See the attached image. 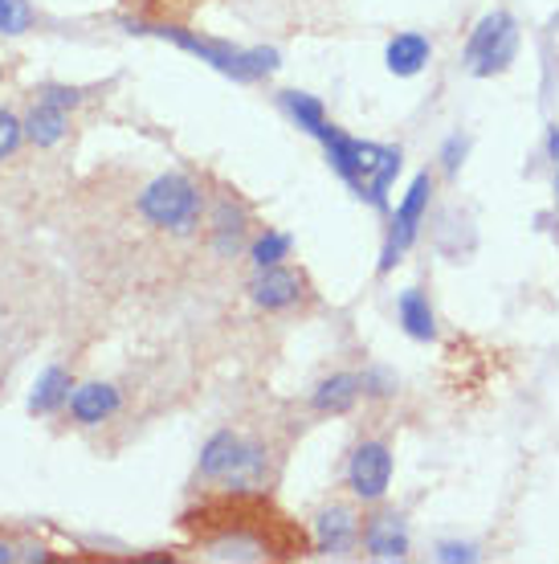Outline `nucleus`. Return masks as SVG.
<instances>
[{
  "instance_id": "nucleus-18",
  "label": "nucleus",
  "mask_w": 559,
  "mask_h": 564,
  "mask_svg": "<svg viewBox=\"0 0 559 564\" xmlns=\"http://www.w3.org/2000/svg\"><path fill=\"white\" fill-rule=\"evenodd\" d=\"M286 254H290V237H286V234L265 230V234L253 242V262H258V270H262V267H278Z\"/></svg>"
},
{
  "instance_id": "nucleus-15",
  "label": "nucleus",
  "mask_w": 559,
  "mask_h": 564,
  "mask_svg": "<svg viewBox=\"0 0 559 564\" xmlns=\"http://www.w3.org/2000/svg\"><path fill=\"white\" fill-rule=\"evenodd\" d=\"M359 392H364V380H359L356 373H335L314 389L311 406L319 409V413H347V409L359 401Z\"/></svg>"
},
{
  "instance_id": "nucleus-12",
  "label": "nucleus",
  "mask_w": 559,
  "mask_h": 564,
  "mask_svg": "<svg viewBox=\"0 0 559 564\" xmlns=\"http://www.w3.org/2000/svg\"><path fill=\"white\" fill-rule=\"evenodd\" d=\"M359 540V524L347 507H326L323 516L314 519V549L326 556H343Z\"/></svg>"
},
{
  "instance_id": "nucleus-9",
  "label": "nucleus",
  "mask_w": 559,
  "mask_h": 564,
  "mask_svg": "<svg viewBox=\"0 0 559 564\" xmlns=\"http://www.w3.org/2000/svg\"><path fill=\"white\" fill-rule=\"evenodd\" d=\"M249 291H253V303L265 307V312H290L307 295V279L278 262V267H262V274L253 279Z\"/></svg>"
},
{
  "instance_id": "nucleus-10",
  "label": "nucleus",
  "mask_w": 559,
  "mask_h": 564,
  "mask_svg": "<svg viewBox=\"0 0 559 564\" xmlns=\"http://www.w3.org/2000/svg\"><path fill=\"white\" fill-rule=\"evenodd\" d=\"M359 540H364V549H368L372 561H404V556H408V532H404V519L392 516V512L368 519V524H364V532H359Z\"/></svg>"
},
{
  "instance_id": "nucleus-23",
  "label": "nucleus",
  "mask_w": 559,
  "mask_h": 564,
  "mask_svg": "<svg viewBox=\"0 0 559 564\" xmlns=\"http://www.w3.org/2000/svg\"><path fill=\"white\" fill-rule=\"evenodd\" d=\"M359 380H364V392H372V397H389L396 389V380L389 373H364Z\"/></svg>"
},
{
  "instance_id": "nucleus-14",
  "label": "nucleus",
  "mask_w": 559,
  "mask_h": 564,
  "mask_svg": "<svg viewBox=\"0 0 559 564\" xmlns=\"http://www.w3.org/2000/svg\"><path fill=\"white\" fill-rule=\"evenodd\" d=\"M396 315H401V328L408 331L413 340H420V344L437 340L433 307H429V295H425L420 286H408V291H401V298H396Z\"/></svg>"
},
{
  "instance_id": "nucleus-27",
  "label": "nucleus",
  "mask_w": 559,
  "mask_h": 564,
  "mask_svg": "<svg viewBox=\"0 0 559 564\" xmlns=\"http://www.w3.org/2000/svg\"><path fill=\"white\" fill-rule=\"evenodd\" d=\"M556 197H559V164H556Z\"/></svg>"
},
{
  "instance_id": "nucleus-6",
  "label": "nucleus",
  "mask_w": 559,
  "mask_h": 564,
  "mask_svg": "<svg viewBox=\"0 0 559 564\" xmlns=\"http://www.w3.org/2000/svg\"><path fill=\"white\" fill-rule=\"evenodd\" d=\"M429 197H433V176L420 173L408 192H404V201L396 204V213H392V230H389V242H384V258H380V274H389L396 262H401V254L417 242L420 225H425V213H429Z\"/></svg>"
},
{
  "instance_id": "nucleus-4",
  "label": "nucleus",
  "mask_w": 559,
  "mask_h": 564,
  "mask_svg": "<svg viewBox=\"0 0 559 564\" xmlns=\"http://www.w3.org/2000/svg\"><path fill=\"white\" fill-rule=\"evenodd\" d=\"M265 474V450L237 430H221L201 450V479L221 486H253Z\"/></svg>"
},
{
  "instance_id": "nucleus-21",
  "label": "nucleus",
  "mask_w": 559,
  "mask_h": 564,
  "mask_svg": "<svg viewBox=\"0 0 559 564\" xmlns=\"http://www.w3.org/2000/svg\"><path fill=\"white\" fill-rule=\"evenodd\" d=\"M466 148H469V143L462 140V136H450V140H445V148H441V173H445V176H457V173H462Z\"/></svg>"
},
{
  "instance_id": "nucleus-25",
  "label": "nucleus",
  "mask_w": 559,
  "mask_h": 564,
  "mask_svg": "<svg viewBox=\"0 0 559 564\" xmlns=\"http://www.w3.org/2000/svg\"><path fill=\"white\" fill-rule=\"evenodd\" d=\"M547 156H551L559 164V124L547 127Z\"/></svg>"
},
{
  "instance_id": "nucleus-13",
  "label": "nucleus",
  "mask_w": 559,
  "mask_h": 564,
  "mask_svg": "<svg viewBox=\"0 0 559 564\" xmlns=\"http://www.w3.org/2000/svg\"><path fill=\"white\" fill-rule=\"evenodd\" d=\"M433 58V46H429V37L425 33H396L389 42V54H384V62L396 79H413L420 74L425 66Z\"/></svg>"
},
{
  "instance_id": "nucleus-19",
  "label": "nucleus",
  "mask_w": 559,
  "mask_h": 564,
  "mask_svg": "<svg viewBox=\"0 0 559 564\" xmlns=\"http://www.w3.org/2000/svg\"><path fill=\"white\" fill-rule=\"evenodd\" d=\"M70 397V376L62 373V368H53V373H46V380H41V392L33 397V409L37 413H49V409L58 406V401H66Z\"/></svg>"
},
{
  "instance_id": "nucleus-16",
  "label": "nucleus",
  "mask_w": 559,
  "mask_h": 564,
  "mask_svg": "<svg viewBox=\"0 0 559 564\" xmlns=\"http://www.w3.org/2000/svg\"><path fill=\"white\" fill-rule=\"evenodd\" d=\"M115 406H119V392L110 389V385H82V389L70 397V413H74L79 425L107 422L110 413H115Z\"/></svg>"
},
{
  "instance_id": "nucleus-22",
  "label": "nucleus",
  "mask_w": 559,
  "mask_h": 564,
  "mask_svg": "<svg viewBox=\"0 0 559 564\" xmlns=\"http://www.w3.org/2000/svg\"><path fill=\"white\" fill-rule=\"evenodd\" d=\"M16 140H21V124H16L9 110H0V160L13 152Z\"/></svg>"
},
{
  "instance_id": "nucleus-11",
  "label": "nucleus",
  "mask_w": 559,
  "mask_h": 564,
  "mask_svg": "<svg viewBox=\"0 0 559 564\" xmlns=\"http://www.w3.org/2000/svg\"><path fill=\"white\" fill-rule=\"evenodd\" d=\"M246 230H249L246 209H241L234 197H221V201L213 204V213H209V237H213L217 254L234 258V254L241 250V242H246Z\"/></svg>"
},
{
  "instance_id": "nucleus-2",
  "label": "nucleus",
  "mask_w": 559,
  "mask_h": 564,
  "mask_svg": "<svg viewBox=\"0 0 559 564\" xmlns=\"http://www.w3.org/2000/svg\"><path fill=\"white\" fill-rule=\"evenodd\" d=\"M319 140L326 143L331 168L356 188L359 201H368L372 209H389V185H392V176L401 173V148L359 143L352 140V136H343L340 127H331V124L319 131Z\"/></svg>"
},
{
  "instance_id": "nucleus-29",
  "label": "nucleus",
  "mask_w": 559,
  "mask_h": 564,
  "mask_svg": "<svg viewBox=\"0 0 559 564\" xmlns=\"http://www.w3.org/2000/svg\"><path fill=\"white\" fill-rule=\"evenodd\" d=\"M556 25H559V16H556Z\"/></svg>"
},
{
  "instance_id": "nucleus-20",
  "label": "nucleus",
  "mask_w": 559,
  "mask_h": 564,
  "mask_svg": "<svg viewBox=\"0 0 559 564\" xmlns=\"http://www.w3.org/2000/svg\"><path fill=\"white\" fill-rule=\"evenodd\" d=\"M29 4L25 0H0V30L4 33H21V30H29Z\"/></svg>"
},
{
  "instance_id": "nucleus-7",
  "label": "nucleus",
  "mask_w": 559,
  "mask_h": 564,
  "mask_svg": "<svg viewBox=\"0 0 559 564\" xmlns=\"http://www.w3.org/2000/svg\"><path fill=\"white\" fill-rule=\"evenodd\" d=\"M392 483V455L384 442H359L352 462H347V486L364 503H376L389 495Z\"/></svg>"
},
{
  "instance_id": "nucleus-1",
  "label": "nucleus",
  "mask_w": 559,
  "mask_h": 564,
  "mask_svg": "<svg viewBox=\"0 0 559 564\" xmlns=\"http://www.w3.org/2000/svg\"><path fill=\"white\" fill-rule=\"evenodd\" d=\"M185 532L221 561H265V556H302L307 540L274 503L249 486H221V495L185 512Z\"/></svg>"
},
{
  "instance_id": "nucleus-28",
  "label": "nucleus",
  "mask_w": 559,
  "mask_h": 564,
  "mask_svg": "<svg viewBox=\"0 0 559 564\" xmlns=\"http://www.w3.org/2000/svg\"><path fill=\"white\" fill-rule=\"evenodd\" d=\"M0 79H4V70H0Z\"/></svg>"
},
{
  "instance_id": "nucleus-17",
  "label": "nucleus",
  "mask_w": 559,
  "mask_h": 564,
  "mask_svg": "<svg viewBox=\"0 0 559 564\" xmlns=\"http://www.w3.org/2000/svg\"><path fill=\"white\" fill-rule=\"evenodd\" d=\"M282 107H286V115H290L298 127H307L311 136H319V131L326 127L323 103H319V98H311V94L286 91V94H282Z\"/></svg>"
},
{
  "instance_id": "nucleus-24",
  "label": "nucleus",
  "mask_w": 559,
  "mask_h": 564,
  "mask_svg": "<svg viewBox=\"0 0 559 564\" xmlns=\"http://www.w3.org/2000/svg\"><path fill=\"white\" fill-rule=\"evenodd\" d=\"M478 552H474V544H453V540H445L441 549H437V561H445V564H453V561H474Z\"/></svg>"
},
{
  "instance_id": "nucleus-26",
  "label": "nucleus",
  "mask_w": 559,
  "mask_h": 564,
  "mask_svg": "<svg viewBox=\"0 0 559 564\" xmlns=\"http://www.w3.org/2000/svg\"><path fill=\"white\" fill-rule=\"evenodd\" d=\"M0 561H16V552H13V544H9V540H0Z\"/></svg>"
},
{
  "instance_id": "nucleus-3",
  "label": "nucleus",
  "mask_w": 559,
  "mask_h": 564,
  "mask_svg": "<svg viewBox=\"0 0 559 564\" xmlns=\"http://www.w3.org/2000/svg\"><path fill=\"white\" fill-rule=\"evenodd\" d=\"M140 213L152 221L156 230L188 237V234H197V225L204 221V192L197 188V180L185 173L156 176V180L140 192Z\"/></svg>"
},
{
  "instance_id": "nucleus-8",
  "label": "nucleus",
  "mask_w": 559,
  "mask_h": 564,
  "mask_svg": "<svg viewBox=\"0 0 559 564\" xmlns=\"http://www.w3.org/2000/svg\"><path fill=\"white\" fill-rule=\"evenodd\" d=\"M74 103H82V94L79 91H41V98L33 103L29 110V119H25V131H29V140L33 143H53V140H62L66 136V107H74Z\"/></svg>"
},
{
  "instance_id": "nucleus-5",
  "label": "nucleus",
  "mask_w": 559,
  "mask_h": 564,
  "mask_svg": "<svg viewBox=\"0 0 559 564\" xmlns=\"http://www.w3.org/2000/svg\"><path fill=\"white\" fill-rule=\"evenodd\" d=\"M514 54H519V25L511 13H486L478 21V30L469 33L462 66H466L474 79H495L502 70H511Z\"/></svg>"
}]
</instances>
